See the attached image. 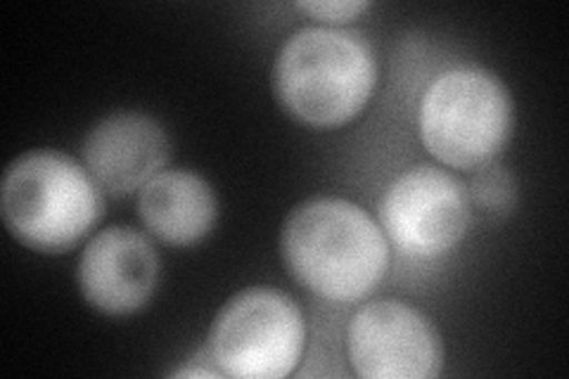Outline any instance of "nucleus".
I'll return each mask as SVG.
<instances>
[{
  "label": "nucleus",
  "mask_w": 569,
  "mask_h": 379,
  "mask_svg": "<svg viewBox=\"0 0 569 379\" xmlns=\"http://www.w3.org/2000/svg\"><path fill=\"white\" fill-rule=\"evenodd\" d=\"M290 273L320 299H366L389 268V242L372 216L342 197H311L297 205L280 232Z\"/></svg>",
  "instance_id": "nucleus-1"
},
{
  "label": "nucleus",
  "mask_w": 569,
  "mask_h": 379,
  "mask_svg": "<svg viewBox=\"0 0 569 379\" xmlns=\"http://www.w3.org/2000/svg\"><path fill=\"white\" fill-rule=\"evenodd\" d=\"M378 62L359 33L330 27L295 31L278 50L273 90L280 107L311 129L359 117L376 90Z\"/></svg>",
  "instance_id": "nucleus-2"
},
{
  "label": "nucleus",
  "mask_w": 569,
  "mask_h": 379,
  "mask_svg": "<svg viewBox=\"0 0 569 379\" xmlns=\"http://www.w3.org/2000/svg\"><path fill=\"white\" fill-rule=\"evenodd\" d=\"M102 188L74 157L31 150L3 176L0 213L12 238L43 255H62L102 219Z\"/></svg>",
  "instance_id": "nucleus-3"
},
{
  "label": "nucleus",
  "mask_w": 569,
  "mask_h": 379,
  "mask_svg": "<svg viewBox=\"0 0 569 379\" xmlns=\"http://www.w3.org/2000/svg\"><path fill=\"white\" fill-rule=\"evenodd\" d=\"M515 123L510 90L493 71H443L420 100L418 129L425 150L443 167L475 171L506 148Z\"/></svg>",
  "instance_id": "nucleus-4"
},
{
  "label": "nucleus",
  "mask_w": 569,
  "mask_h": 379,
  "mask_svg": "<svg viewBox=\"0 0 569 379\" xmlns=\"http://www.w3.org/2000/svg\"><path fill=\"white\" fill-rule=\"evenodd\" d=\"M307 325L299 306L273 287H247L230 297L209 332V349L223 375L282 379L305 353Z\"/></svg>",
  "instance_id": "nucleus-5"
},
{
  "label": "nucleus",
  "mask_w": 569,
  "mask_h": 379,
  "mask_svg": "<svg viewBox=\"0 0 569 379\" xmlns=\"http://www.w3.org/2000/svg\"><path fill=\"white\" fill-rule=\"evenodd\" d=\"M387 242L413 259H437L460 245L470 226V197L460 180L437 167L403 171L380 202Z\"/></svg>",
  "instance_id": "nucleus-6"
},
{
  "label": "nucleus",
  "mask_w": 569,
  "mask_h": 379,
  "mask_svg": "<svg viewBox=\"0 0 569 379\" xmlns=\"http://www.w3.org/2000/svg\"><path fill=\"white\" fill-rule=\"evenodd\" d=\"M347 347L356 375L368 379H430L443 360L432 320L399 299H378L356 311Z\"/></svg>",
  "instance_id": "nucleus-7"
},
{
  "label": "nucleus",
  "mask_w": 569,
  "mask_h": 379,
  "mask_svg": "<svg viewBox=\"0 0 569 379\" xmlns=\"http://www.w3.org/2000/svg\"><path fill=\"white\" fill-rule=\"evenodd\" d=\"M159 282V255L146 235L107 228L86 245L79 261L83 299L107 316H131L146 306Z\"/></svg>",
  "instance_id": "nucleus-8"
},
{
  "label": "nucleus",
  "mask_w": 569,
  "mask_h": 379,
  "mask_svg": "<svg viewBox=\"0 0 569 379\" xmlns=\"http://www.w3.org/2000/svg\"><path fill=\"white\" fill-rule=\"evenodd\" d=\"M171 142L162 123L142 112H114L98 121L83 140V164L96 183L127 197L162 173Z\"/></svg>",
  "instance_id": "nucleus-9"
},
{
  "label": "nucleus",
  "mask_w": 569,
  "mask_h": 379,
  "mask_svg": "<svg viewBox=\"0 0 569 379\" xmlns=\"http://www.w3.org/2000/svg\"><path fill=\"white\" fill-rule=\"evenodd\" d=\"M138 213L154 238L173 247H190L211 232L219 205L202 176L171 169L138 190Z\"/></svg>",
  "instance_id": "nucleus-10"
},
{
  "label": "nucleus",
  "mask_w": 569,
  "mask_h": 379,
  "mask_svg": "<svg viewBox=\"0 0 569 379\" xmlns=\"http://www.w3.org/2000/svg\"><path fill=\"white\" fill-rule=\"evenodd\" d=\"M466 190L470 202L489 216H508L518 202V186H515L512 173L501 164H493V161L475 169Z\"/></svg>",
  "instance_id": "nucleus-11"
},
{
  "label": "nucleus",
  "mask_w": 569,
  "mask_h": 379,
  "mask_svg": "<svg viewBox=\"0 0 569 379\" xmlns=\"http://www.w3.org/2000/svg\"><path fill=\"white\" fill-rule=\"evenodd\" d=\"M297 10L313 17L318 22L342 24L370 10V3H366V0H361V3L359 0H309V3H297Z\"/></svg>",
  "instance_id": "nucleus-12"
},
{
  "label": "nucleus",
  "mask_w": 569,
  "mask_h": 379,
  "mask_svg": "<svg viewBox=\"0 0 569 379\" xmlns=\"http://www.w3.org/2000/svg\"><path fill=\"white\" fill-rule=\"evenodd\" d=\"M223 372H213L207 368H186V370H178L176 377H221Z\"/></svg>",
  "instance_id": "nucleus-13"
}]
</instances>
